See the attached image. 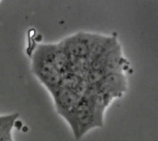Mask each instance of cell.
<instances>
[{
	"instance_id": "obj_3",
	"label": "cell",
	"mask_w": 158,
	"mask_h": 141,
	"mask_svg": "<svg viewBox=\"0 0 158 141\" xmlns=\"http://www.w3.org/2000/svg\"><path fill=\"white\" fill-rule=\"evenodd\" d=\"M93 33L78 32L63 40L59 44L72 60H88Z\"/></svg>"
},
{
	"instance_id": "obj_5",
	"label": "cell",
	"mask_w": 158,
	"mask_h": 141,
	"mask_svg": "<svg viewBox=\"0 0 158 141\" xmlns=\"http://www.w3.org/2000/svg\"><path fill=\"white\" fill-rule=\"evenodd\" d=\"M128 62L123 57L121 45L118 43L106 55L103 63L102 71L104 75L111 73H123L124 68L128 66Z\"/></svg>"
},
{
	"instance_id": "obj_1",
	"label": "cell",
	"mask_w": 158,
	"mask_h": 141,
	"mask_svg": "<svg viewBox=\"0 0 158 141\" xmlns=\"http://www.w3.org/2000/svg\"><path fill=\"white\" fill-rule=\"evenodd\" d=\"M31 70L48 91L60 86L62 74L50 57V44H40L33 53Z\"/></svg>"
},
{
	"instance_id": "obj_7",
	"label": "cell",
	"mask_w": 158,
	"mask_h": 141,
	"mask_svg": "<svg viewBox=\"0 0 158 141\" xmlns=\"http://www.w3.org/2000/svg\"><path fill=\"white\" fill-rule=\"evenodd\" d=\"M12 139L11 132L10 133H3L0 134V141H10Z\"/></svg>"
},
{
	"instance_id": "obj_6",
	"label": "cell",
	"mask_w": 158,
	"mask_h": 141,
	"mask_svg": "<svg viewBox=\"0 0 158 141\" xmlns=\"http://www.w3.org/2000/svg\"><path fill=\"white\" fill-rule=\"evenodd\" d=\"M19 117V114H11L6 115H0V134L10 133Z\"/></svg>"
},
{
	"instance_id": "obj_2",
	"label": "cell",
	"mask_w": 158,
	"mask_h": 141,
	"mask_svg": "<svg viewBox=\"0 0 158 141\" xmlns=\"http://www.w3.org/2000/svg\"><path fill=\"white\" fill-rule=\"evenodd\" d=\"M53 97L56 113L66 120L70 127L76 139L78 137V128L76 123V110L81 99L76 92L64 87H57L49 91Z\"/></svg>"
},
{
	"instance_id": "obj_4",
	"label": "cell",
	"mask_w": 158,
	"mask_h": 141,
	"mask_svg": "<svg viewBox=\"0 0 158 141\" xmlns=\"http://www.w3.org/2000/svg\"><path fill=\"white\" fill-rule=\"evenodd\" d=\"M96 88L100 93L112 102L127 91L128 82L124 73H111L105 75Z\"/></svg>"
},
{
	"instance_id": "obj_8",
	"label": "cell",
	"mask_w": 158,
	"mask_h": 141,
	"mask_svg": "<svg viewBox=\"0 0 158 141\" xmlns=\"http://www.w3.org/2000/svg\"><path fill=\"white\" fill-rule=\"evenodd\" d=\"M10 141H14V140H13V139H11V140H10Z\"/></svg>"
}]
</instances>
